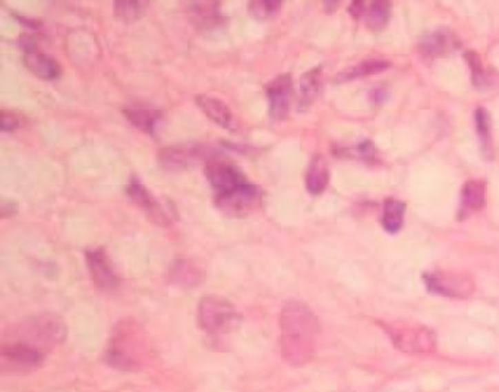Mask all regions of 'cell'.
<instances>
[{
    "label": "cell",
    "instance_id": "1",
    "mask_svg": "<svg viewBox=\"0 0 499 392\" xmlns=\"http://www.w3.org/2000/svg\"><path fill=\"white\" fill-rule=\"evenodd\" d=\"M280 349L283 359L292 366L311 362L316 351L319 320L305 303L290 300L280 312Z\"/></svg>",
    "mask_w": 499,
    "mask_h": 392
},
{
    "label": "cell",
    "instance_id": "2",
    "mask_svg": "<svg viewBox=\"0 0 499 392\" xmlns=\"http://www.w3.org/2000/svg\"><path fill=\"white\" fill-rule=\"evenodd\" d=\"M68 328L65 320L54 313H43L22 320L15 328L12 338L41 351H50L66 340Z\"/></svg>",
    "mask_w": 499,
    "mask_h": 392
},
{
    "label": "cell",
    "instance_id": "3",
    "mask_svg": "<svg viewBox=\"0 0 499 392\" xmlns=\"http://www.w3.org/2000/svg\"><path fill=\"white\" fill-rule=\"evenodd\" d=\"M236 307L218 296H207L198 305V324L210 336H225L241 324Z\"/></svg>",
    "mask_w": 499,
    "mask_h": 392
},
{
    "label": "cell",
    "instance_id": "4",
    "mask_svg": "<svg viewBox=\"0 0 499 392\" xmlns=\"http://www.w3.org/2000/svg\"><path fill=\"white\" fill-rule=\"evenodd\" d=\"M397 350L406 354H431L436 350L434 331L419 324L393 322L383 324Z\"/></svg>",
    "mask_w": 499,
    "mask_h": 392
},
{
    "label": "cell",
    "instance_id": "5",
    "mask_svg": "<svg viewBox=\"0 0 499 392\" xmlns=\"http://www.w3.org/2000/svg\"><path fill=\"white\" fill-rule=\"evenodd\" d=\"M214 205L230 218H246L263 205V191L259 186L247 182L229 192L216 194Z\"/></svg>",
    "mask_w": 499,
    "mask_h": 392
},
{
    "label": "cell",
    "instance_id": "6",
    "mask_svg": "<svg viewBox=\"0 0 499 392\" xmlns=\"http://www.w3.org/2000/svg\"><path fill=\"white\" fill-rule=\"evenodd\" d=\"M126 195L136 207L145 212L148 220L154 224L161 225V227H167V225L173 224L177 220V212L174 207L167 205L161 199L154 196L150 189L136 179L128 183Z\"/></svg>",
    "mask_w": 499,
    "mask_h": 392
},
{
    "label": "cell",
    "instance_id": "7",
    "mask_svg": "<svg viewBox=\"0 0 499 392\" xmlns=\"http://www.w3.org/2000/svg\"><path fill=\"white\" fill-rule=\"evenodd\" d=\"M427 291L447 299H469L476 290V282L471 277L458 272L435 271L423 274Z\"/></svg>",
    "mask_w": 499,
    "mask_h": 392
},
{
    "label": "cell",
    "instance_id": "8",
    "mask_svg": "<svg viewBox=\"0 0 499 392\" xmlns=\"http://www.w3.org/2000/svg\"><path fill=\"white\" fill-rule=\"evenodd\" d=\"M205 176L216 194L229 192L249 182L237 165L223 158H210L205 165Z\"/></svg>",
    "mask_w": 499,
    "mask_h": 392
},
{
    "label": "cell",
    "instance_id": "9",
    "mask_svg": "<svg viewBox=\"0 0 499 392\" xmlns=\"http://www.w3.org/2000/svg\"><path fill=\"white\" fill-rule=\"evenodd\" d=\"M44 355L27 344L10 340L2 346V366L12 372L32 371L43 363Z\"/></svg>",
    "mask_w": 499,
    "mask_h": 392
},
{
    "label": "cell",
    "instance_id": "10",
    "mask_svg": "<svg viewBox=\"0 0 499 392\" xmlns=\"http://www.w3.org/2000/svg\"><path fill=\"white\" fill-rule=\"evenodd\" d=\"M265 91L269 103V116L272 121L281 122L284 118H287L293 92L292 75L283 74L276 76L265 87Z\"/></svg>",
    "mask_w": 499,
    "mask_h": 392
},
{
    "label": "cell",
    "instance_id": "11",
    "mask_svg": "<svg viewBox=\"0 0 499 392\" xmlns=\"http://www.w3.org/2000/svg\"><path fill=\"white\" fill-rule=\"evenodd\" d=\"M85 259L92 281L101 290H114L119 286L121 280H119L110 256L107 255L104 249H90L85 252Z\"/></svg>",
    "mask_w": 499,
    "mask_h": 392
},
{
    "label": "cell",
    "instance_id": "12",
    "mask_svg": "<svg viewBox=\"0 0 499 392\" xmlns=\"http://www.w3.org/2000/svg\"><path fill=\"white\" fill-rule=\"evenodd\" d=\"M201 156V147L172 145L159 151V163L165 170H182L191 165Z\"/></svg>",
    "mask_w": 499,
    "mask_h": 392
},
{
    "label": "cell",
    "instance_id": "13",
    "mask_svg": "<svg viewBox=\"0 0 499 392\" xmlns=\"http://www.w3.org/2000/svg\"><path fill=\"white\" fill-rule=\"evenodd\" d=\"M195 103L202 110V113L214 123H217L218 126L225 129L233 127V113L230 107L221 99L207 96V94H199V96H195Z\"/></svg>",
    "mask_w": 499,
    "mask_h": 392
},
{
    "label": "cell",
    "instance_id": "14",
    "mask_svg": "<svg viewBox=\"0 0 499 392\" xmlns=\"http://www.w3.org/2000/svg\"><path fill=\"white\" fill-rule=\"evenodd\" d=\"M23 63H26L31 74L44 81H53L62 75V68L59 62L39 49L23 53Z\"/></svg>",
    "mask_w": 499,
    "mask_h": 392
},
{
    "label": "cell",
    "instance_id": "15",
    "mask_svg": "<svg viewBox=\"0 0 499 392\" xmlns=\"http://www.w3.org/2000/svg\"><path fill=\"white\" fill-rule=\"evenodd\" d=\"M323 68H314L307 70L301 78V97H299V110L306 112L315 100L318 99L320 90H323Z\"/></svg>",
    "mask_w": 499,
    "mask_h": 392
},
{
    "label": "cell",
    "instance_id": "16",
    "mask_svg": "<svg viewBox=\"0 0 499 392\" xmlns=\"http://www.w3.org/2000/svg\"><path fill=\"white\" fill-rule=\"evenodd\" d=\"M456 45L457 43L453 37V34L439 30L432 34H427L420 41V53L426 59H434L445 54L449 50H453Z\"/></svg>",
    "mask_w": 499,
    "mask_h": 392
},
{
    "label": "cell",
    "instance_id": "17",
    "mask_svg": "<svg viewBox=\"0 0 499 392\" xmlns=\"http://www.w3.org/2000/svg\"><path fill=\"white\" fill-rule=\"evenodd\" d=\"M329 182L328 163L323 156H315L306 172V189L309 194L319 195L325 191Z\"/></svg>",
    "mask_w": 499,
    "mask_h": 392
},
{
    "label": "cell",
    "instance_id": "18",
    "mask_svg": "<svg viewBox=\"0 0 499 392\" xmlns=\"http://www.w3.org/2000/svg\"><path fill=\"white\" fill-rule=\"evenodd\" d=\"M170 280L186 289H194L204 281V272H202L191 260L181 259L176 260L170 269Z\"/></svg>",
    "mask_w": 499,
    "mask_h": 392
},
{
    "label": "cell",
    "instance_id": "19",
    "mask_svg": "<svg viewBox=\"0 0 499 392\" xmlns=\"http://www.w3.org/2000/svg\"><path fill=\"white\" fill-rule=\"evenodd\" d=\"M123 114L128 122L139 129L141 132L156 135V129L161 121V112L148 109H125Z\"/></svg>",
    "mask_w": 499,
    "mask_h": 392
},
{
    "label": "cell",
    "instance_id": "20",
    "mask_svg": "<svg viewBox=\"0 0 499 392\" xmlns=\"http://www.w3.org/2000/svg\"><path fill=\"white\" fill-rule=\"evenodd\" d=\"M486 204V185L483 180H467L461 191V207L465 211L476 212Z\"/></svg>",
    "mask_w": 499,
    "mask_h": 392
},
{
    "label": "cell",
    "instance_id": "21",
    "mask_svg": "<svg viewBox=\"0 0 499 392\" xmlns=\"http://www.w3.org/2000/svg\"><path fill=\"white\" fill-rule=\"evenodd\" d=\"M192 19L198 23L199 28L211 30L216 28L223 22L220 14V6L217 2H199L192 6Z\"/></svg>",
    "mask_w": 499,
    "mask_h": 392
},
{
    "label": "cell",
    "instance_id": "22",
    "mask_svg": "<svg viewBox=\"0 0 499 392\" xmlns=\"http://www.w3.org/2000/svg\"><path fill=\"white\" fill-rule=\"evenodd\" d=\"M389 68H391V63L387 62V61H365V62H360L358 65L349 68L347 70H344V72L338 74L336 81L337 82H347V81H353L356 78H363V76H369V75L383 74Z\"/></svg>",
    "mask_w": 499,
    "mask_h": 392
},
{
    "label": "cell",
    "instance_id": "23",
    "mask_svg": "<svg viewBox=\"0 0 499 392\" xmlns=\"http://www.w3.org/2000/svg\"><path fill=\"white\" fill-rule=\"evenodd\" d=\"M391 17V3L385 0H378V2H365L363 19L366 25L372 30H383Z\"/></svg>",
    "mask_w": 499,
    "mask_h": 392
},
{
    "label": "cell",
    "instance_id": "24",
    "mask_svg": "<svg viewBox=\"0 0 499 392\" xmlns=\"http://www.w3.org/2000/svg\"><path fill=\"white\" fill-rule=\"evenodd\" d=\"M404 211L406 205L396 199H387L384 204V216H383V225L388 233H397L403 227L404 221Z\"/></svg>",
    "mask_w": 499,
    "mask_h": 392
},
{
    "label": "cell",
    "instance_id": "25",
    "mask_svg": "<svg viewBox=\"0 0 499 392\" xmlns=\"http://www.w3.org/2000/svg\"><path fill=\"white\" fill-rule=\"evenodd\" d=\"M474 122H476V130L480 139V145L486 157L492 156V135H491V117L486 109H479L474 113Z\"/></svg>",
    "mask_w": 499,
    "mask_h": 392
},
{
    "label": "cell",
    "instance_id": "26",
    "mask_svg": "<svg viewBox=\"0 0 499 392\" xmlns=\"http://www.w3.org/2000/svg\"><path fill=\"white\" fill-rule=\"evenodd\" d=\"M147 6L148 2H138V0H117V2H114V15L121 21L132 22L144 15Z\"/></svg>",
    "mask_w": 499,
    "mask_h": 392
},
{
    "label": "cell",
    "instance_id": "27",
    "mask_svg": "<svg viewBox=\"0 0 499 392\" xmlns=\"http://www.w3.org/2000/svg\"><path fill=\"white\" fill-rule=\"evenodd\" d=\"M466 59H467V62H469L470 69H471L473 84L476 85L478 88H480V90L491 87V84H492V81L495 79V76H492V75H489L488 72H486L483 65H482L480 57H479L476 53H474V52H467Z\"/></svg>",
    "mask_w": 499,
    "mask_h": 392
},
{
    "label": "cell",
    "instance_id": "28",
    "mask_svg": "<svg viewBox=\"0 0 499 392\" xmlns=\"http://www.w3.org/2000/svg\"><path fill=\"white\" fill-rule=\"evenodd\" d=\"M281 6V0H254V2H249V12L255 18L265 19L274 15Z\"/></svg>",
    "mask_w": 499,
    "mask_h": 392
},
{
    "label": "cell",
    "instance_id": "29",
    "mask_svg": "<svg viewBox=\"0 0 499 392\" xmlns=\"http://www.w3.org/2000/svg\"><path fill=\"white\" fill-rule=\"evenodd\" d=\"M21 126V121L19 117L12 113V112H2V123H0V127H2V132H14L18 127Z\"/></svg>",
    "mask_w": 499,
    "mask_h": 392
},
{
    "label": "cell",
    "instance_id": "30",
    "mask_svg": "<svg viewBox=\"0 0 499 392\" xmlns=\"http://www.w3.org/2000/svg\"><path fill=\"white\" fill-rule=\"evenodd\" d=\"M18 214V202L14 199L3 198L0 200V216L2 218H10Z\"/></svg>",
    "mask_w": 499,
    "mask_h": 392
}]
</instances>
